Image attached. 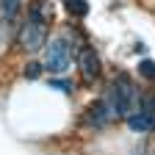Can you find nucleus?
Returning <instances> with one entry per match:
<instances>
[{
    "label": "nucleus",
    "mask_w": 155,
    "mask_h": 155,
    "mask_svg": "<svg viewBox=\"0 0 155 155\" xmlns=\"http://www.w3.org/2000/svg\"><path fill=\"white\" fill-rule=\"evenodd\" d=\"M45 31H47V22H45V3H42V0H36V3H31L28 17H25L22 28H19V36H17L19 45H22V50H28V53L42 50V45H45Z\"/></svg>",
    "instance_id": "obj_1"
},
{
    "label": "nucleus",
    "mask_w": 155,
    "mask_h": 155,
    "mask_svg": "<svg viewBox=\"0 0 155 155\" xmlns=\"http://www.w3.org/2000/svg\"><path fill=\"white\" fill-rule=\"evenodd\" d=\"M105 103H108L114 116H130L136 111V105H139V91H136V86H133V81L127 75H116L114 78Z\"/></svg>",
    "instance_id": "obj_2"
},
{
    "label": "nucleus",
    "mask_w": 155,
    "mask_h": 155,
    "mask_svg": "<svg viewBox=\"0 0 155 155\" xmlns=\"http://www.w3.org/2000/svg\"><path fill=\"white\" fill-rule=\"evenodd\" d=\"M72 64V42L64 36H55L47 45V55H45V69L50 72H67Z\"/></svg>",
    "instance_id": "obj_3"
},
{
    "label": "nucleus",
    "mask_w": 155,
    "mask_h": 155,
    "mask_svg": "<svg viewBox=\"0 0 155 155\" xmlns=\"http://www.w3.org/2000/svg\"><path fill=\"white\" fill-rule=\"evenodd\" d=\"M78 64H81V72H83V78H86L89 83H91V81H97V78L103 75L100 55H97V50H94L91 45H83L81 55H78Z\"/></svg>",
    "instance_id": "obj_4"
},
{
    "label": "nucleus",
    "mask_w": 155,
    "mask_h": 155,
    "mask_svg": "<svg viewBox=\"0 0 155 155\" xmlns=\"http://www.w3.org/2000/svg\"><path fill=\"white\" fill-rule=\"evenodd\" d=\"M114 119V114H111V108H108V103H105V97L103 100H97L89 111H86V125H91V127H103L105 122H111Z\"/></svg>",
    "instance_id": "obj_5"
},
{
    "label": "nucleus",
    "mask_w": 155,
    "mask_h": 155,
    "mask_svg": "<svg viewBox=\"0 0 155 155\" xmlns=\"http://www.w3.org/2000/svg\"><path fill=\"white\" fill-rule=\"evenodd\" d=\"M19 17V0H0V19L8 25Z\"/></svg>",
    "instance_id": "obj_6"
},
{
    "label": "nucleus",
    "mask_w": 155,
    "mask_h": 155,
    "mask_svg": "<svg viewBox=\"0 0 155 155\" xmlns=\"http://www.w3.org/2000/svg\"><path fill=\"white\" fill-rule=\"evenodd\" d=\"M136 111H139L144 119H147L150 130H155V94H152V97H144V100H141V105L136 108Z\"/></svg>",
    "instance_id": "obj_7"
},
{
    "label": "nucleus",
    "mask_w": 155,
    "mask_h": 155,
    "mask_svg": "<svg viewBox=\"0 0 155 155\" xmlns=\"http://www.w3.org/2000/svg\"><path fill=\"white\" fill-rule=\"evenodd\" d=\"M64 11L72 17H86L89 14V0H64Z\"/></svg>",
    "instance_id": "obj_8"
},
{
    "label": "nucleus",
    "mask_w": 155,
    "mask_h": 155,
    "mask_svg": "<svg viewBox=\"0 0 155 155\" xmlns=\"http://www.w3.org/2000/svg\"><path fill=\"white\" fill-rule=\"evenodd\" d=\"M127 125H130V130H136V133H144V130H150V125H147V119L139 114V111H133L130 116H127Z\"/></svg>",
    "instance_id": "obj_9"
},
{
    "label": "nucleus",
    "mask_w": 155,
    "mask_h": 155,
    "mask_svg": "<svg viewBox=\"0 0 155 155\" xmlns=\"http://www.w3.org/2000/svg\"><path fill=\"white\" fill-rule=\"evenodd\" d=\"M50 89L64 91V94H72V81H67V78H53V81H50Z\"/></svg>",
    "instance_id": "obj_10"
},
{
    "label": "nucleus",
    "mask_w": 155,
    "mask_h": 155,
    "mask_svg": "<svg viewBox=\"0 0 155 155\" xmlns=\"http://www.w3.org/2000/svg\"><path fill=\"white\" fill-rule=\"evenodd\" d=\"M139 72L147 78V81H155V61L152 58H144V61L139 64Z\"/></svg>",
    "instance_id": "obj_11"
},
{
    "label": "nucleus",
    "mask_w": 155,
    "mask_h": 155,
    "mask_svg": "<svg viewBox=\"0 0 155 155\" xmlns=\"http://www.w3.org/2000/svg\"><path fill=\"white\" fill-rule=\"evenodd\" d=\"M39 75H42V64L31 61V64L25 67V78H39Z\"/></svg>",
    "instance_id": "obj_12"
},
{
    "label": "nucleus",
    "mask_w": 155,
    "mask_h": 155,
    "mask_svg": "<svg viewBox=\"0 0 155 155\" xmlns=\"http://www.w3.org/2000/svg\"><path fill=\"white\" fill-rule=\"evenodd\" d=\"M3 36H6V22L0 19V39H3Z\"/></svg>",
    "instance_id": "obj_13"
}]
</instances>
